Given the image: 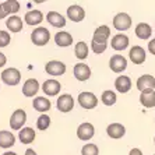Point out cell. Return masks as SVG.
I'll list each match as a JSON object with an SVG mask.
<instances>
[{"label": "cell", "instance_id": "d590c367", "mask_svg": "<svg viewBox=\"0 0 155 155\" xmlns=\"http://www.w3.org/2000/svg\"><path fill=\"white\" fill-rule=\"evenodd\" d=\"M148 51L151 52L152 54H155V39L150 41V43H148Z\"/></svg>", "mask_w": 155, "mask_h": 155}, {"label": "cell", "instance_id": "83f0119b", "mask_svg": "<svg viewBox=\"0 0 155 155\" xmlns=\"http://www.w3.org/2000/svg\"><path fill=\"white\" fill-rule=\"evenodd\" d=\"M6 25H7V28L10 29L11 32H20L22 29V21L21 18L17 17V15H11L10 18H7Z\"/></svg>", "mask_w": 155, "mask_h": 155}, {"label": "cell", "instance_id": "52a82bcc", "mask_svg": "<svg viewBox=\"0 0 155 155\" xmlns=\"http://www.w3.org/2000/svg\"><path fill=\"white\" fill-rule=\"evenodd\" d=\"M45 71H46L49 76H61V74L66 73V64L59 60H52V61H49V63H46Z\"/></svg>", "mask_w": 155, "mask_h": 155}, {"label": "cell", "instance_id": "d4e9b609", "mask_svg": "<svg viewBox=\"0 0 155 155\" xmlns=\"http://www.w3.org/2000/svg\"><path fill=\"white\" fill-rule=\"evenodd\" d=\"M51 101L45 97H38L34 99V108L38 110V112H48L51 109Z\"/></svg>", "mask_w": 155, "mask_h": 155}, {"label": "cell", "instance_id": "ba28073f", "mask_svg": "<svg viewBox=\"0 0 155 155\" xmlns=\"http://www.w3.org/2000/svg\"><path fill=\"white\" fill-rule=\"evenodd\" d=\"M110 35V29L106 25H101L95 29L94 36H92V42L98 43V45H106V41L109 39Z\"/></svg>", "mask_w": 155, "mask_h": 155}, {"label": "cell", "instance_id": "1f68e13d", "mask_svg": "<svg viewBox=\"0 0 155 155\" xmlns=\"http://www.w3.org/2000/svg\"><path fill=\"white\" fill-rule=\"evenodd\" d=\"M49 126H51V117L48 115H41L36 120V127L42 130V131H45V130H48Z\"/></svg>", "mask_w": 155, "mask_h": 155}, {"label": "cell", "instance_id": "6da1fadb", "mask_svg": "<svg viewBox=\"0 0 155 155\" xmlns=\"http://www.w3.org/2000/svg\"><path fill=\"white\" fill-rule=\"evenodd\" d=\"M51 39V32L49 29H46L45 27H38L36 29L32 31V35H31V41H32L34 45L36 46H43L46 45Z\"/></svg>", "mask_w": 155, "mask_h": 155}, {"label": "cell", "instance_id": "60d3db41", "mask_svg": "<svg viewBox=\"0 0 155 155\" xmlns=\"http://www.w3.org/2000/svg\"><path fill=\"white\" fill-rule=\"evenodd\" d=\"M3 155H17V154H15V152H4Z\"/></svg>", "mask_w": 155, "mask_h": 155}, {"label": "cell", "instance_id": "836d02e7", "mask_svg": "<svg viewBox=\"0 0 155 155\" xmlns=\"http://www.w3.org/2000/svg\"><path fill=\"white\" fill-rule=\"evenodd\" d=\"M10 34L6 32V31H0V48L7 46L10 43Z\"/></svg>", "mask_w": 155, "mask_h": 155}, {"label": "cell", "instance_id": "7402d4cb", "mask_svg": "<svg viewBox=\"0 0 155 155\" xmlns=\"http://www.w3.org/2000/svg\"><path fill=\"white\" fill-rule=\"evenodd\" d=\"M15 143V137L11 131L7 130H2L0 131V147L2 148H10Z\"/></svg>", "mask_w": 155, "mask_h": 155}, {"label": "cell", "instance_id": "7c38bea8", "mask_svg": "<svg viewBox=\"0 0 155 155\" xmlns=\"http://www.w3.org/2000/svg\"><path fill=\"white\" fill-rule=\"evenodd\" d=\"M38 91H39V83L35 78H28L24 83V85H22V94H24V97H28V98L35 97Z\"/></svg>", "mask_w": 155, "mask_h": 155}, {"label": "cell", "instance_id": "e0dca14e", "mask_svg": "<svg viewBox=\"0 0 155 155\" xmlns=\"http://www.w3.org/2000/svg\"><path fill=\"white\" fill-rule=\"evenodd\" d=\"M110 45H112L115 51H124L129 46V38L124 34H117V35H115L112 38Z\"/></svg>", "mask_w": 155, "mask_h": 155}, {"label": "cell", "instance_id": "5bb4252c", "mask_svg": "<svg viewBox=\"0 0 155 155\" xmlns=\"http://www.w3.org/2000/svg\"><path fill=\"white\" fill-rule=\"evenodd\" d=\"M74 77L78 81H87L91 77V69L85 63H78L74 66Z\"/></svg>", "mask_w": 155, "mask_h": 155}, {"label": "cell", "instance_id": "8992f818", "mask_svg": "<svg viewBox=\"0 0 155 155\" xmlns=\"http://www.w3.org/2000/svg\"><path fill=\"white\" fill-rule=\"evenodd\" d=\"M109 67H110V70L115 73H122L126 70L127 67V60L124 56H122V54H115V56H112L110 58V60H109Z\"/></svg>", "mask_w": 155, "mask_h": 155}, {"label": "cell", "instance_id": "ab89813d", "mask_svg": "<svg viewBox=\"0 0 155 155\" xmlns=\"http://www.w3.org/2000/svg\"><path fill=\"white\" fill-rule=\"evenodd\" d=\"M25 155H36V152L34 151V150H31V148H29V150H27V151H25Z\"/></svg>", "mask_w": 155, "mask_h": 155}, {"label": "cell", "instance_id": "2e32d148", "mask_svg": "<svg viewBox=\"0 0 155 155\" xmlns=\"http://www.w3.org/2000/svg\"><path fill=\"white\" fill-rule=\"evenodd\" d=\"M46 20L54 28H63L66 25V18L61 14H59L58 11H49L46 14Z\"/></svg>", "mask_w": 155, "mask_h": 155}, {"label": "cell", "instance_id": "484cf974", "mask_svg": "<svg viewBox=\"0 0 155 155\" xmlns=\"http://www.w3.org/2000/svg\"><path fill=\"white\" fill-rule=\"evenodd\" d=\"M18 138L21 143L24 144H29L35 140V130H32L31 127H25V129L20 130V134H18Z\"/></svg>", "mask_w": 155, "mask_h": 155}, {"label": "cell", "instance_id": "603a6c76", "mask_svg": "<svg viewBox=\"0 0 155 155\" xmlns=\"http://www.w3.org/2000/svg\"><path fill=\"white\" fill-rule=\"evenodd\" d=\"M24 18H25V22L28 24V25H38V24L42 22L43 14L39 10H31V11L27 13Z\"/></svg>", "mask_w": 155, "mask_h": 155}, {"label": "cell", "instance_id": "9c48e42d", "mask_svg": "<svg viewBox=\"0 0 155 155\" xmlns=\"http://www.w3.org/2000/svg\"><path fill=\"white\" fill-rule=\"evenodd\" d=\"M56 106H58V109L60 112L67 113L74 108V99H73V97L70 94H63L61 97H59Z\"/></svg>", "mask_w": 155, "mask_h": 155}, {"label": "cell", "instance_id": "d6986e66", "mask_svg": "<svg viewBox=\"0 0 155 155\" xmlns=\"http://www.w3.org/2000/svg\"><path fill=\"white\" fill-rule=\"evenodd\" d=\"M106 133H108L109 137H112V138H122L124 136V133H126V129L120 123H112V124L108 126Z\"/></svg>", "mask_w": 155, "mask_h": 155}, {"label": "cell", "instance_id": "f546056e", "mask_svg": "<svg viewBox=\"0 0 155 155\" xmlns=\"http://www.w3.org/2000/svg\"><path fill=\"white\" fill-rule=\"evenodd\" d=\"M2 6H3V10L7 14H14V13H17L20 10V3H18L17 0H7Z\"/></svg>", "mask_w": 155, "mask_h": 155}, {"label": "cell", "instance_id": "b9f144b4", "mask_svg": "<svg viewBox=\"0 0 155 155\" xmlns=\"http://www.w3.org/2000/svg\"><path fill=\"white\" fill-rule=\"evenodd\" d=\"M154 143H155V138H154Z\"/></svg>", "mask_w": 155, "mask_h": 155}, {"label": "cell", "instance_id": "9a60e30c", "mask_svg": "<svg viewBox=\"0 0 155 155\" xmlns=\"http://www.w3.org/2000/svg\"><path fill=\"white\" fill-rule=\"evenodd\" d=\"M67 17L74 22H80L83 21L84 17H85V11H84V8L81 6H76L74 4V6H70L67 8Z\"/></svg>", "mask_w": 155, "mask_h": 155}, {"label": "cell", "instance_id": "5b68a950", "mask_svg": "<svg viewBox=\"0 0 155 155\" xmlns=\"http://www.w3.org/2000/svg\"><path fill=\"white\" fill-rule=\"evenodd\" d=\"M78 104L84 109H94L98 105V98L92 92H81L78 95Z\"/></svg>", "mask_w": 155, "mask_h": 155}, {"label": "cell", "instance_id": "3957f363", "mask_svg": "<svg viewBox=\"0 0 155 155\" xmlns=\"http://www.w3.org/2000/svg\"><path fill=\"white\" fill-rule=\"evenodd\" d=\"M27 122V113L24 109H17L10 117V127L13 130H20Z\"/></svg>", "mask_w": 155, "mask_h": 155}, {"label": "cell", "instance_id": "44dd1931", "mask_svg": "<svg viewBox=\"0 0 155 155\" xmlns=\"http://www.w3.org/2000/svg\"><path fill=\"white\" fill-rule=\"evenodd\" d=\"M115 87L119 92L126 94V92L130 91V88H131V80H130L127 76H119L115 81Z\"/></svg>", "mask_w": 155, "mask_h": 155}, {"label": "cell", "instance_id": "277c9868", "mask_svg": "<svg viewBox=\"0 0 155 155\" xmlns=\"http://www.w3.org/2000/svg\"><path fill=\"white\" fill-rule=\"evenodd\" d=\"M113 27H115L117 31H126L131 27V18L129 14L126 13H119L116 14L113 18Z\"/></svg>", "mask_w": 155, "mask_h": 155}, {"label": "cell", "instance_id": "d6a6232c", "mask_svg": "<svg viewBox=\"0 0 155 155\" xmlns=\"http://www.w3.org/2000/svg\"><path fill=\"white\" fill-rule=\"evenodd\" d=\"M98 147L95 144H85L81 150V155H98Z\"/></svg>", "mask_w": 155, "mask_h": 155}, {"label": "cell", "instance_id": "8fae6325", "mask_svg": "<svg viewBox=\"0 0 155 155\" xmlns=\"http://www.w3.org/2000/svg\"><path fill=\"white\" fill-rule=\"evenodd\" d=\"M94 134H95V129L91 123H83L77 129V136H78L80 140H83V141L91 140V138L94 137Z\"/></svg>", "mask_w": 155, "mask_h": 155}, {"label": "cell", "instance_id": "ffe728a7", "mask_svg": "<svg viewBox=\"0 0 155 155\" xmlns=\"http://www.w3.org/2000/svg\"><path fill=\"white\" fill-rule=\"evenodd\" d=\"M54 42L60 48L70 46L73 43V36L70 35L69 32H66V31H59V32L54 35Z\"/></svg>", "mask_w": 155, "mask_h": 155}, {"label": "cell", "instance_id": "f35d334b", "mask_svg": "<svg viewBox=\"0 0 155 155\" xmlns=\"http://www.w3.org/2000/svg\"><path fill=\"white\" fill-rule=\"evenodd\" d=\"M6 15H7V13L3 10V6L0 4V20H2V18H6Z\"/></svg>", "mask_w": 155, "mask_h": 155}, {"label": "cell", "instance_id": "7bdbcfd3", "mask_svg": "<svg viewBox=\"0 0 155 155\" xmlns=\"http://www.w3.org/2000/svg\"><path fill=\"white\" fill-rule=\"evenodd\" d=\"M154 155H155V154H154Z\"/></svg>", "mask_w": 155, "mask_h": 155}, {"label": "cell", "instance_id": "7a4b0ae2", "mask_svg": "<svg viewBox=\"0 0 155 155\" xmlns=\"http://www.w3.org/2000/svg\"><path fill=\"white\" fill-rule=\"evenodd\" d=\"M21 80V73L18 71L14 67H10V69H6L2 73V81L7 85H17Z\"/></svg>", "mask_w": 155, "mask_h": 155}, {"label": "cell", "instance_id": "74e56055", "mask_svg": "<svg viewBox=\"0 0 155 155\" xmlns=\"http://www.w3.org/2000/svg\"><path fill=\"white\" fill-rule=\"evenodd\" d=\"M129 155H143V152L138 150V148H133L131 151H130V154Z\"/></svg>", "mask_w": 155, "mask_h": 155}, {"label": "cell", "instance_id": "8d00e7d4", "mask_svg": "<svg viewBox=\"0 0 155 155\" xmlns=\"http://www.w3.org/2000/svg\"><path fill=\"white\" fill-rule=\"evenodd\" d=\"M6 61H7V59H6V56H4L2 52H0V67H3L4 64H6Z\"/></svg>", "mask_w": 155, "mask_h": 155}, {"label": "cell", "instance_id": "cb8c5ba5", "mask_svg": "<svg viewBox=\"0 0 155 155\" xmlns=\"http://www.w3.org/2000/svg\"><path fill=\"white\" fill-rule=\"evenodd\" d=\"M140 102L144 108H154L155 106V91H144V92H141Z\"/></svg>", "mask_w": 155, "mask_h": 155}, {"label": "cell", "instance_id": "e575fe53", "mask_svg": "<svg viewBox=\"0 0 155 155\" xmlns=\"http://www.w3.org/2000/svg\"><path fill=\"white\" fill-rule=\"evenodd\" d=\"M106 46H108V45H98V43H95V42H91V49L98 54L104 53V52L106 51Z\"/></svg>", "mask_w": 155, "mask_h": 155}, {"label": "cell", "instance_id": "4fadbf2b", "mask_svg": "<svg viewBox=\"0 0 155 155\" xmlns=\"http://www.w3.org/2000/svg\"><path fill=\"white\" fill-rule=\"evenodd\" d=\"M60 83L59 81H56V80H46L45 83H43L42 85V90L43 92L46 95H49V97H54V95H58L59 92H60Z\"/></svg>", "mask_w": 155, "mask_h": 155}, {"label": "cell", "instance_id": "f1b7e54d", "mask_svg": "<svg viewBox=\"0 0 155 155\" xmlns=\"http://www.w3.org/2000/svg\"><path fill=\"white\" fill-rule=\"evenodd\" d=\"M74 53H76V58L80 59V60H84L88 56V46H87L85 42H78L76 45V49H74Z\"/></svg>", "mask_w": 155, "mask_h": 155}, {"label": "cell", "instance_id": "4316f807", "mask_svg": "<svg viewBox=\"0 0 155 155\" xmlns=\"http://www.w3.org/2000/svg\"><path fill=\"white\" fill-rule=\"evenodd\" d=\"M152 34L151 27L148 25L147 22H140L137 27H136V35L140 38V39H148Z\"/></svg>", "mask_w": 155, "mask_h": 155}, {"label": "cell", "instance_id": "30bf717a", "mask_svg": "<svg viewBox=\"0 0 155 155\" xmlns=\"http://www.w3.org/2000/svg\"><path fill=\"white\" fill-rule=\"evenodd\" d=\"M137 88L144 92V91H154L155 88V78L150 74H144V76L138 77L137 80Z\"/></svg>", "mask_w": 155, "mask_h": 155}, {"label": "cell", "instance_id": "4dcf8cb0", "mask_svg": "<svg viewBox=\"0 0 155 155\" xmlns=\"http://www.w3.org/2000/svg\"><path fill=\"white\" fill-rule=\"evenodd\" d=\"M101 99L106 106H112V105L116 104V94L113 91H104Z\"/></svg>", "mask_w": 155, "mask_h": 155}, {"label": "cell", "instance_id": "ac0fdd59", "mask_svg": "<svg viewBox=\"0 0 155 155\" xmlns=\"http://www.w3.org/2000/svg\"><path fill=\"white\" fill-rule=\"evenodd\" d=\"M129 56L134 64H141L145 60V51L141 46H133L129 52Z\"/></svg>", "mask_w": 155, "mask_h": 155}]
</instances>
